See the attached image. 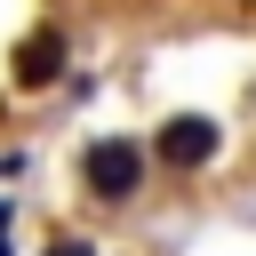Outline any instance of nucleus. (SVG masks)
I'll list each match as a JSON object with an SVG mask.
<instances>
[{
    "mask_svg": "<svg viewBox=\"0 0 256 256\" xmlns=\"http://www.w3.org/2000/svg\"><path fill=\"white\" fill-rule=\"evenodd\" d=\"M80 184H88L96 200H136V192H144V152H136L128 136H104V144L80 152Z\"/></svg>",
    "mask_w": 256,
    "mask_h": 256,
    "instance_id": "obj_1",
    "label": "nucleus"
},
{
    "mask_svg": "<svg viewBox=\"0 0 256 256\" xmlns=\"http://www.w3.org/2000/svg\"><path fill=\"white\" fill-rule=\"evenodd\" d=\"M216 144H224V128H216L208 112H176V120H160V136H152L160 168H208Z\"/></svg>",
    "mask_w": 256,
    "mask_h": 256,
    "instance_id": "obj_2",
    "label": "nucleus"
},
{
    "mask_svg": "<svg viewBox=\"0 0 256 256\" xmlns=\"http://www.w3.org/2000/svg\"><path fill=\"white\" fill-rule=\"evenodd\" d=\"M8 80H16V88H56V80H64V32H56V24L24 32L16 56H8Z\"/></svg>",
    "mask_w": 256,
    "mask_h": 256,
    "instance_id": "obj_3",
    "label": "nucleus"
},
{
    "mask_svg": "<svg viewBox=\"0 0 256 256\" xmlns=\"http://www.w3.org/2000/svg\"><path fill=\"white\" fill-rule=\"evenodd\" d=\"M40 256H96V248H88V240H48Z\"/></svg>",
    "mask_w": 256,
    "mask_h": 256,
    "instance_id": "obj_4",
    "label": "nucleus"
},
{
    "mask_svg": "<svg viewBox=\"0 0 256 256\" xmlns=\"http://www.w3.org/2000/svg\"><path fill=\"white\" fill-rule=\"evenodd\" d=\"M0 256H8V240H0Z\"/></svg>",
    "mask_w": 256,
    "mask_h": 256,
    "instance_id": "obj_5",
    "label": "nucleus"
}]
</instances>
